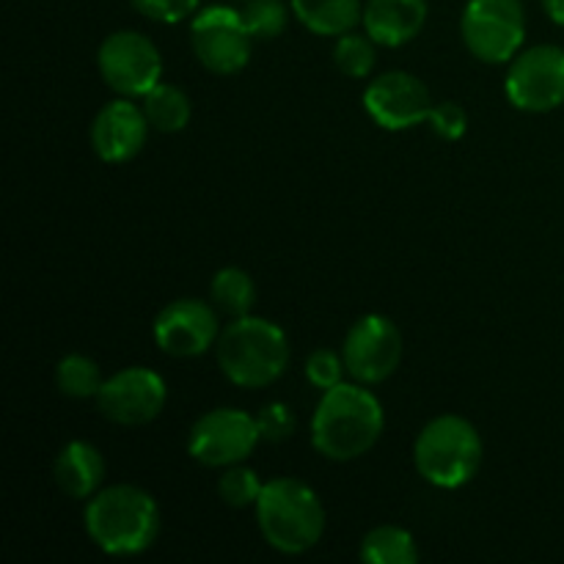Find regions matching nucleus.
<instances>
[{
    "instance_id": "obj_1",
    "label": "nucleus",
    "mask_w": 564,
    "mask_h": 564,
    "mask_svg": "<svg viewBox=\"0 0 564 564\" xmlns=\"http://www.w3.org/2000/svg\"><path fill=\"white\" fill-rule=\"evenodd\" d=\"M386 430V413L369 386L345 380L323 391L312 416V444L325 460L350 463L375 449Z\"/></svg>"
},
{
    "instance_id": "obj_2",
    "label": "nucleus",
    "mask_w": 564,
    "mask_h": 564,
    "mask_svg": "<svg viewBox=\"0 0 564 564\" xmlns=\"http://www.w3.org/2000/svg\"><path fill=\"white\" fill-rule=\"evenodd\" d=\"M86 534L108 556H141L158 543L160 507L149 490L119 482L97 490L83 512Z\"/></svg>"
},
{
    "instance_id": "obj_3",
    "label": "nucleus",
    "mask_w": 564,
    "mask_h": 564,
    "mask_svg": "<svg viewBox=\"0 0 564 564\" xmlns=\"http://www.w3.org/2000/svg\"><path fill=\"white\" fill-rule=\"evenodd\" d=\"M253 510L264 543L284 556L306 554L325 534V507L303 479L275 477L264 482Z\"/></svg>"
},
{
    "instance_id": "obj_4",
    "label": "nucleus",
    "mask_w": 564,
    "mask_h": 564,
    "mask_svg": "<svg viewBox=\"0 0 564 564\" xmlns=\"http://www.w3.org/2000/svg\"><path fill=\"white\" fill-rule=\"evenodd\" d=\"M215 356L229 383L240 389H264L290 367V341L275 323L246 314L220 330Z\"/></svg>"
},
{
    "instance_id": "obj_5",
    "label": "nucleus",
    "mask_w": 564,
    "mask_h": 564,
    "mask_svg": "<svg viewBox=\"0 0 564 564\" xmlns=\"http://www.w3.org/2000/svg\"><path fill=\"white\" fill-rule=\"evenodd\" d=\"M482 460V435L457 413L430 419L413 444V466L419 477L441 490L466 488L479 474Z\"/></svg>"
},
{
    "instance_id": "obj_6",
    "label": "nucleus",
    "mask_w": 564,
    "mask_h": 564,
    "mask_svg": "<svg viewBox=\"0 0 564 564\" xmlns=\"http://www.w3.org/2000/svg\"><path fill=\"white\" fill-rule=\"evenodd\" d=\"M460 36L468 53L490 66L510 64L523 50L527 11L521 0H468L460 17Z\"/></svg>"
},
{
    "instance_id": "obj_7",
    "label": "nucleus",
    "mask_w": 564,
    "mask_h": 564,
    "mask_svg": "<svg viewBox=\"0 0 564 564\" xmlns=\"http://www.w3.org/2000/svg\"><path fill=\"white\" fill-rule=\"evenodd\" d=\"M99 77L119 97L143 99L158 83H163V55L141 31H113L97 50Z\"/></svg>"
},
{
    "instance_id": "obj_8",
    "label": "nucleus",
    "mask_w": 564,
    "mask_h": 564,
    "mask_svg": "<svg viewBox=\"0 0 564 564\" xmlns=\"http://www.w3.org/2000/svg\"><path fill=\"white\" fill-rule=\"evenodd\" d=\"M251 31L231 6H207L191 20V47L198 64L220 77L237 75L248 66L253 53Z\"/></svg>"
},
{
    "instance_id": "obj_9",
    "label": "nucleus",
    "mask_w": 564,
    "mask_h": 564,
    "mask_svg": "<svg viewBox=\"0 0 564 564\" xmlns=\"http://www.w3.org/2000/svg\"><path fill=\"white\" fill-rule=\"evenodd\" d=\"M262 433L257 416L240 408H213L193 422L187 433V455L207 468H229L246 463L257 452Z\"/></svg>"
},
{
    "instance_id": "obj_10",
    "label": "nucleus",
    "mask_w": 564,
    "mask_h": 564,
    "mask_svg": "<svg viewBox=\"0 0 564 564\" xmlns=\"http://www.w3.org/2000/svg\"><path fill=\"white\" fill-rule=\"evenodd\" d=\"M505 94L523 113H551L564 105V47L534 44L510 61Z\"/></svg>"
},
{
    "instance_id": "obj_11",
    "label": "nucleus",
    "mask_w": 564,
    "mask_h": 564,
    "mask_svg": "<svg viewBox=\"0 0 564 564\" xmlns=\"http://www.w3.org/2000/svg\"><path fill=\"white\" fill-rule=\"evenodd\" d=\"M341 358L350 380L378 386L397 372L402 361V334L386 314H364L347 330Z\"/></svg>"
},
{
    "instance_id": "obj_12",
    "label": "nucleus",
    "mask_w": 564,
    "mask_h": 564,
    "mask_svg": "<svg viewBox=\"0 0 564 564\" xmlns=\"http://www.w3.org/2000/svg\"><path fill=\"white\" fill-rule=\"evenodd\" d=\"M169 386L149 367H124L110 375L97 394V408L108 422L121 427H143L163 413Z\"/></svg>"
},
{
    "instance_id": "obj_13",
    "label": "nucleus",
    "mask_w": 564,
    "mask_h": 564,
    "mask_svg": "<svg viewBox=\"0 0 564 564\" xmlns=\"http://www.w3.org/2000/svg\"><path fill=\"white\" fill-rule=\"evenodd\" d=\"M435 102L427 83L411 72H383L364 91V110L378 127L389 132L413 130L430 121Z\"/></svg>"
},
{
    "instance_id": "obj_14",
    "label": "nucleus",
    "mask_w": 564,
    "mask_h": 564,
    "mask_svg": "<svg viewBox=\"0 0 564 564\" xmlns=\"http://www.w3.org/2000/svg\"><path fill=\"white\" fill-rule=\"evenodd\" d=\"M154 345L171 358H198L218 345V308L198 297H180L160 308L152 325Z\"/></svg>"
},
{
    "instance_id": "obj_15",
    "label": "nucleus",
    "mask_w": 564,
    "mask_h": 564,
    "mask_svg": "<svg viewBox=\"0 0 564 564\" xmlns=\"http://www.w3.org/2000/svg\"><path fill=\"white\" fill-rule=\"evenodd\" d=\"M149 124L143 105H135L130 97H116L97 110L91 121V149L102 163L121 165L135 160L149 141Z\"/></svg>"
},
{
    "instance_id": "obj_16",
    "label": "nucleus",
    "mask_w": 564,
    "mask_h": 564,
    "mask_svg": "<svg viewBox=\"0 0 564 564\" xmlns=\"http://www.w3.org/2000/svg\"><path fill=\"white\" fill-rule=\"evenodd\" d=\"M427 14V0H367L361 25L380 47H405L424 31Z\"/></svg>"
},
{
    "instance_id": "obj_17",
    "label": "nucleus",
    "mask_w": 564,
    "mask_h": 564,
    "mask_svg": "<svg viewBox=\"0 0 564 564\" xmlns=\"http://www.w3.org/2000/svg\"><path fill=\"white\" fill-rule=\"evenodd\" d=\"M105 474H108V463L102 452L88 441H69L53 463L58 490L77 501H88L97 490H102Z\"/></svg>"
},
{
    "instance_id": "obj_18",
    "label": "nucleus",
    "mask_w": 564,
    "mask_h": 564,
    "mask_svg": "<svg viewBox=\"0 0 564 564\" xmlns=\"http://www.w3.org/2000/svg\"><path fill=\"white\" fill-rule=\"evenodd\" d=\"M292 17L314 36H345L364 20L361 0H290Z\"/></svg>"
},
{
    "instance_id": "obj_19",
    "label": "nucleus",
    "mask_w": 564,
    "mask_h": 564,
    "mask_svg": "<svg viewBox=\"0 0 564 564\" xmlns=\"http://www.w3.org/2000/svg\"><path fill=\"white\" fill-rule=\"evenodd\" d=\"M141 105L149 124H152V130L165 132V135L182 132L187 124H191L193 105H191V97H187L180 86L158 83V86L141 99Z\"/></svg>"
},
{
    "instance_id": "obj_20",
    "label": "nucleus",
    "mask_w": 564,
    "mask_h": 564,
    "mask_svg": "<svg viewBox=\"0 0 564 564\" xmlns=\"http://www.w3.org/2000/svg\"><path fill=\"white\" fill-rule=\"evenodd\" d=\"M358 556L367 564H416L419 545L408 529L386 523L364 534Z\"/></svg>"
},
{
    "instance_id": "obj_21",
    "label": "nucleus",
    "mask_w": 564,
    "mask_h": 564,
    "mask_svg": "<svg viewBox=\"0 0 564 564\" xmlns=\"http://www.w3.org/2000/svg\"><path fill=\"white\" fill-rule=\"evenodd\" d=\"M209 301L226 317H246L257 306V284L242 268H224L213 275Z\"/></svg>"
},
{
    "instance_id": "obj_22",
    "label": "nucleus",
    "mask_w": 564,
    "mask_h": 564,
    "mask_svg": "<svg viewBox=\"0 0 564 564\" xmlns=\"http://www.w3.org/2000/svg\"><path fill=\"white\" fill-rule=\"evenodd\" d=\"M102 383L99 364L83 352H69L55 364V389L69 400H91V397L97 400Z\"/></svg>"
},
{
    "instance_id": "obj_23",
    "label": "nucleus",
    "mask_w": 564,
    "mask_h": 564,
    "mask_svg": "<svg viewBox=\"0 0 564 564\" xmlns=\"http://www.w3.org/2000/svg\"><path fill=\"white\" fill-rule=\"evenodd\" d=\"M378 47L380 44L369 36L367 31L358 33L350 31L345 36H336L334 44V64L336 69L352 80H367L378 64Z\"/></svg>"
},
{
    "instance_id": "obj_24",
    "label": "nucleus",
    "mask_w": 564,
    "mask_h": 564,
    "mask_svg": "<svg viewBox=\"0 0 564 564\" xmlns=\"http://www.w3.org/2000/svg\"><path fill=\"white\" fill-rule=\"evenodd\" d=\"M240 14L257 42H273L290 25L292 6L284 0H242Z\"/></svg>"
},
{
    "instance_id": "obj_25",
    "label": "nucleus",
    "mask_w": 564,
    "mask_h": 564,
    "mask_svg": "<svg viewBox=\"0 0 564 564\" xmlns=\"http://www.w3.org/2000/svg\"><path fill=\"white\" fill-rule=\"evenodd\" d=\"M264 482L259 479V474L253 468H248L246 463H237V466L224 468L218 479V496L226 507L231 510H246V507H257L259 496H262Z\"/></svg>"
},
{
    "instance_id": "obj_26",
    "label": "nucleus",
    "mask_w": 564,
    "mask_h": 564,
    "mask_svg": "<svg viewBox=\"0 0 564 564\" xmlns=\"http://www.w3.org/2000/svg\"><path fill=\"white\" fill-rule=\"evenodd\" d=\"M345 375H347V367L341 352L328 350V347H319V350H314L312 356L306 358V380L314 386V389L319 391L334 389V386L345 383Z\"/></svg>"
},
{
    "instance_id": "obj_27",
    "label": "nucleus",
    "mask_w": 564,
    "mask_h": 564,
    "mask_svg": "<svg viewBox=\"0 0 564 564\" xmlns=\"http://www.w3.org/2000/svg\"><path fill=\"white\" fill-rule=\"evenodd\" d=\"M257 424L259 433H262V441H268V444L290 441L297 430V419L286 402H268L264 408H259Z\"/></svg>"
},
{
    "instance_id": "obj_28",
    "label": "nucleus",
    "mask_w": 564,
    "mask_h": 564,
    "mask_svg": "<svg viewBox=\"0 0 564 564\" xmlns=\"http://www.w3.org/2000/svg\"><path fill=\"white\" fill-rule=\"evenodd\" d=\"M132 9L147 20L160 25H176V22L193 20L202 0H130Z\"/></svg>"
},
{
    "instance_id": "obj_29",
    "label": "nucleus",
    "mask_w": 564,
    "mask_h": 564,
    "mask_svg": "<svg viewBox=\"0 0 564 564\" xmlns=\"http://www.w3.org/2000/svg\"><path fill=\"white\" fill-rule=\"evenodd\" d=\"M430 130L444 141H457L466 135L468 130V113L457 102H435L433 113H430Z\"/></svg>"
},
{
    "instance_id": "obj_30",
    "label": "nucleus",
    "mask_w": 564,
    "mask_h": 564,
    "mask_svg": "<svg viewBox=\"0 0 564 564\" xmlns=\"http://www.w3.org/2000/svg\"><path fill=\"white\" fill-rule=\"evenodd\" d=\"M543 9L551 22H556V25L564 28V0H543Z\"/></svg>"
},
{
    "instance_id": "obj_31",
    "label": "nucleus",
    "mask_w": 564,
    "mask_h": 564,
    "mask_svg": "<svg viewBox=\"0 0 564 564\" xmlns=\"http://www.w3.org/2000/svg\"><path fill=\"white\" fill-rule=\"evenodd\" d=\"M240 3H242V0H240Z\"/></svg>"
}]
</instances>
